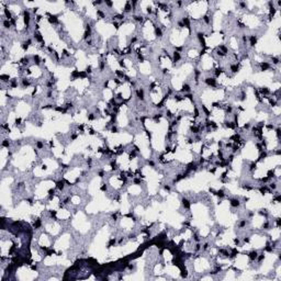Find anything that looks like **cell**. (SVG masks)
<instances>
[{
	"mask_svg": "<svg viewBox=\"0 0 281 281\" xmlns=\"http://www.w3.org/2000/svg\"><path fill=\"white\" fill-rule=\"evenodd\" d=\"M203 82H204V85L210 88L218 87V81H216V78H214V77H206L203 79Z\"/></svg>",
	"mask_w": 281,
	"mask_h": 281,
	"instance_id": "6da1fadb",
	"label": "cell"
},
{
	"mask_svg": "<svg viewBox=\"0 0 281 281\" xmlns=\"http://www.w3.org/2000/svg\"><path fill=\"white\" fill-rule=\"evenodd\" d=\"M181 206L184 210H190L191 208V201L188 199L187 196H182L181 198Z\"/></svg>",
	"mask_w": 281,
	"mask_h": 281,
	"instance_id": "277c9868",
	"label": "cell"
},
{
	"mask_svg": "<svg viewBox=\"0 0 281 281\" xmlns=\"http://www.w3.org/2000/svg\"><path fill=\"white\" fill-rule=\"evenodd\" d=\"M230 206H232L233 209H239L241 206H242V201L237 196H234V198H231L230 199Z\"/></svg>",
	"mask_w": 281,
	"mask_h": 281,
	"instance_id": "7a4b0ae2",
	"label": "cell"
},
{
	"mask_svg": "<svg viewBox=\"0 0 281 281\" xmlns=\"http://www.w3.org/2000/svg\"><path fill=\"white\" fill-rule=\"evenodd\" d=\"M103 3H104V2H103V1H100V0H99V1H92V6H94V7L102 6Z\"/></svg>",
	"mask_w": 281,
	"mask_h": 281,
	"instance_id": "5b68a950",
	"label": "cell"
},
{
	"mask_svg": "<svg viewBox=\"0 0 281 281\" xmlns=\"http://www.w3.org/2000/svg\"><path fill=\"white\" fill-rule=\"evenodd\" d=\"M258 254H259V251H257V249H251V251H248L247 257H248V259H249V261H251V263H255L257 259V257H258Z\"/></svg>",
	"mask_w": 281,
	"mask_h": 281,
	"instance_id": "3957f363",
	"label": "cell"
}]
</instances>
